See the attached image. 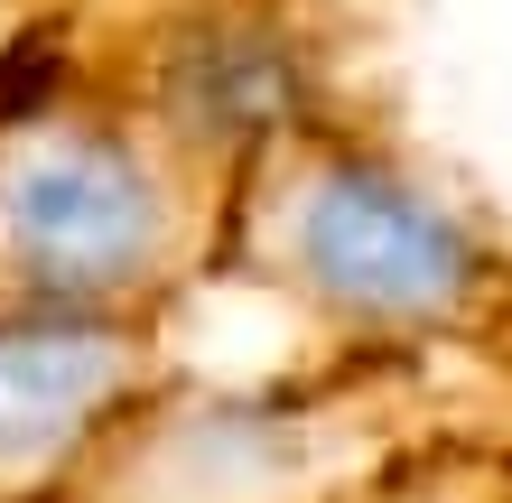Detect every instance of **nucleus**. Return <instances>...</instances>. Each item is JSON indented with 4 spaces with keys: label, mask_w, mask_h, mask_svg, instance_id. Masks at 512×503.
<instances>
[{
    "label": "nucleus",
    "mask_w": 512,
    "mask_h": 503,
    "mask_svg": "<svg viewBox=\"0 0 512 503\" xmlns=\"http://www.w3.org/2000/svg\"><path fill=\"white\" fill-rule=\"evenodd\" d=\"M243 159L38 38L0 75V317L168 327L215 289Z\"/></svg>",
    "instance_id": "f257e3e1"
},
{
    "label": "nucleus",
    "mask_w": 512,
    "mask_h": 503,
    "mask_svg": "<svg viewBox=\"0 0 512 503\" xmlns=\"http://www.w3.org/2000/svg\"><path fill=\"white\" fill-rule=\"evenodd\" d=\"M215 280L289 308L326 354H475L512 336V261L336 112L252 140Z\"/></svg>",
    "instance_id": "f03ea898"
},
{
    "label": "nucleus",
    "mask_w": 512,
    "mask_h": 503,
    "mask_svg": "<svg viewBox=\"0 0 512 503\" xmlns=\"http://www.w3.org/2000/svg\"><path fill=\"white\" fill-rule=\"evenodd\" d=\"M494 438L447 354H326L289 382H149L56 503H373L438 448Z\"/></svg>",
    "instance_id": "7ed1b4c3"
},
{
    "label": "nucleus",
    "mask_w": 512,
    "mask_h": 503,
    "mask_svg": "<svg viewBox=\"0 0 512 503\" xmlns=\"http://www.w3.org/2000/svg\"><path fill=\"white\" fill-rule=\"evenodd\" d=\"M177 373L168 327L131 317H0V503H56L75 457Z\"/></svg>",
    "instance_id": "20e7f679"
},
{
    "label": "nucleus",
    "mask_w": 512,
    "mask_h": 503,
    "mask_svg": "<svg viewBox=\"0 0 512 503\" xmlns=\"http://www.w3.org/2000/svg\"><path fill=\"white\" fill-rule=\"evenodd\" d=\"M373 503H512V448L475 438V448H438L410 476H391Z\"/></svg>",
    "instance_id": "39448f33"
},
{
    "label": "nucleus",
    "mask_w": 512,
    "mask_h": 503,
    "mask_svg": "<svg viewBox=\"0 0 512 503\" xmlns=\"http://www.w3.org/2000/svg\"><path fill=\"white\" fill-rule=\"evenodd\" d=\"M56 19H66V0H0V75H10Z\"/></svg>",
    "instance_id": "423d86ee"
}]
</instances>
